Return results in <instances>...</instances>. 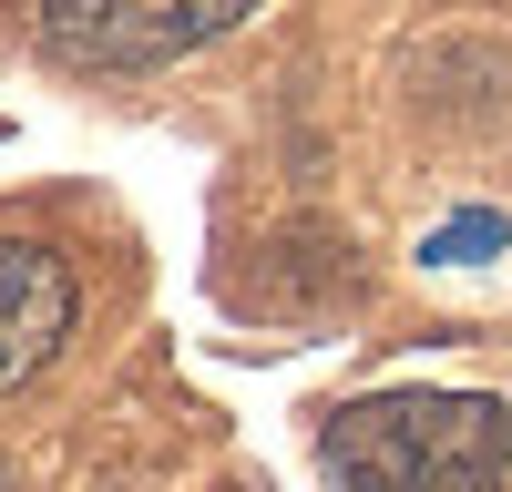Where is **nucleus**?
Returning <instances> with one entry per match:
<instances>
[{
    "label": "nucleus",
    "instance_id": "f257e3e1",
    "mask_svg": "<svg viewBox=\"0 0 512 492\" xmlns=\"http://www.w3.org/2000/svg\"><path fill=\"white\" fill-rule=\"evenodd\" d=\"M318 451L338 492H502L512 410L482 390H379L328 410Z\"/></svg>",
    "mask_w": 512,
    "mask_h": 492
},
{
    "label": "nucleus",
    "instance_id": "f03ea898",
    "mask_svg": "<svg viewBox=\"0 0 512 492\" xmlns=\"http://www.w3.org/2000/svg\"><path fill=\"white\" fill-rule=\"evenodd\" d=\"M256 21V0H41V41L72 72H154Z\"/></svg>",
    "mask_w": 512,
    "mask_h": 492
},
{
    "label": "nucleus",
    "instance_id": "7ed1b4c3",
    "mask_svg": "<svg viewBox=\"0 0 512 492\" xmlns=\"http://www.w3.org/2000/svg\"><path fill=\"white\" fill-rule=\"evenodd\" d=\"M72 339V267L31 236H0V390H21Z\"/></svg>",
    "mask_w": 512,
    "mask_h": 492
},
{
    "label": "nucleus",
    "instance_id": "20e7f679",
    "mask_svg": "<svg viewBox=\"0 0 512 492\" xmlns=\"http://www.w3.org/2000/svg\"><path fill=\"white\" fill-rule=\"evenodd\" d=\"M492 246H502V216H492V205H472V216H451L420 257H431V267H472V257H492Z\"/></svg>",
    "mask_w": 512,
    "mask_h": 492
}]
</instances>
